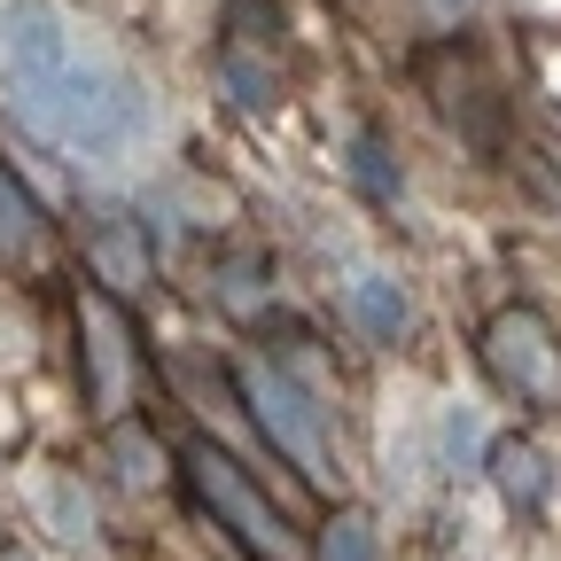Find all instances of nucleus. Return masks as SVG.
Returning a JSON list of instances; mask_svg holds the SVG:
<instances>
[{"mask_svg":"<svg viewBox=\"0 0 561 561\" xmlns=\"http://www.w3.org/2000/svg\"><path fill=\"white\" fill-rule=\"evenodd\" d=\"M0 94L9 110L94 172L149 149L157 102L117 55H102L55 0H0Z\"/></svg>","mask_w":561,"mask_h":561,"instance_id":"1","label":"nucleus"},{"mask_svg":"<svg viewBox=\"0 0 561 561\" xmlns=\"http://www.w3.org/2000/svg\"><path fill=\"white\" fill-rule=\"evenodd\" d=\"M39 227H32V203L9 187V180H0V250H24Z\"/></svg>","mask_w":561,"mask_h":561,"instance_id":"11","label":"nucleus"},{"mask_svg":"<svg viewBox=\"0 0 561 561\" xmlns=\"http://www.w3.org/2000/svg\"><path fill=\"white\" fill-rule=\"evenodd\" d=\"M483 359H491V375H500L515 398L561 405V343H553V328L538 312H500L483 328Z\"/></svg>","mask_w":561,"mask_h":561,"instance_id":"4","label":"nucleus"},{"mask_svg":"<svg viewBox=\"0 0 561 561\" xmlns=\"http://www.w3.org/2000/svg\"><path fill=\"white\" fill-rule=\"evenodd\" d=\"M79 328H87V359H94V413H125V390H133V335H125V312L102 297V289H79Z\"/></svg>","mask_w":561,"mask_h":561,"instance_id":"5","label":"nucleus"},{"mask_svg":"<svg viewBox=\"0 0 561 561\" xmlns=\"http://www.w3.org/2000/svg\"><path fill=\"white\" fill-rule=\"evenodd\" d=\"M242 398H250V413H257V430L273 437V453H289L312 483H328V437H320V405L280 375V367H265V359H250L242 375Z\"/></svg>","mask_w":561,"mask_h":561,"instance_id":"3","label":"nucleus"},{"mask_svg":"<svg viewBox=\"0 0 561 561\" xmlns=\"http://www.w3.org/2000/svg\"><path fill=\"white\" fill-rule=\"evenodd\" d=\"M102 265H110L117 280H140V250H133L125 234H102Z\"/></svg>","mask_w":561,"mask_h":561,"instance_id":"12","label":"nucleus"},{"mask_svg":"<svg viewBox=\"0 0 561 561\" xmlns=\"http://www.w3.org/2000/svg\"><path fill=\"white\" fill-rule=\"evenodd\" d=\"M0 561H24V553H16V546H0Z\"/></svg>","mask_w":561,"mask_h":561,"instance_id":"14","label":"nucleus"},{"mask_svg":"<svg viewBox=\"0 0 561 561\" xmlns=\"http://www.w3.org/2000/svg\"><path fill=\"white\" fill-rule=\"evenodd\" d=\"M39 515L55 523V538H70V546H87V530H94V515H87V500H79V483H39Z\"/></svg>","mask_w":561,"mask_h":561,"instance_id":"8","label":"nucleus"},{"mask_svg":"<svg viewBox=\"0 0 561 561\" xmlns=\"http://www.w3.org/2000/svg\"><path fill=\"white\" fill-rule=\"evenodd\" d=\"M320 561H375V523H367V515H335Z\"/></svg>","mask_w":561,"mask_h":561,"instance_id":"10","label":"nucleus"},{"mask_svg":"<svg viewBox=\"0 0 561 561\" xmlns=\"http://www.w3.org/2000/svg\"><path fill=\"white\" fill-rule=\"evenodd\" d=\"M491 476H500V491H507V507H546V453L538 445H523V437H500L491 445Z\"/></svg>","mask_w":561,"mask_h":561,"instance_id":"6","label":"nucleus"},{"mask_svg":"<svg viewBox=\"0 0 561 561\" xmlns=\"http://www.w3.org/2000/svg\"><path fill=\"white\" fill-rule=\"evenodd\" d=\"M351 312H359V328H367L375 343H398V335H405V289H398V280H382V273L351 280Z\"/></svg>","mask_w":561,"mask_h":561,"instance_id":"7","label":"nucleus"},{"mask_svg":"<svg viewBox=\"0 0 561 561\" xmlns=\"http://www.w3.org/2000/svg\"><path fill=\"white\" fill-rule=\"evenodd\" d=\"M187 483H195L203 515H219L250 561H312V553H305V538L289 530V515H280V507L265 500V491H257V483H250L227 453L195 445V453H187Z\"/></svg>","mask_w":561,"mask_h":561,"instance_id":"2","label":"nucleus"},{"mask_svg":"<svg viewBox=\"0 0 561 561\" xmlns=\"http://www.w3.org/2000/svg\"><path fill=\"white\" fill-rule=\"evenodd\" d=\"M219 70H227V87H234V102H242V110H273V70H257L242 47H227V62H219Z\"/></svg>","mask_w":561,"mask_h":561,"instance_id":"9","label":"nucleus"},{"mask_svg":"<svg viewBox=\"0 0 561 561\" xmlns=\"http://www.w3.org/2000/svg\"><path fill=\"white\" fill-rule=\"evenodd\" d=\"M437 9H445V16H453V9H468V0H437Z\"/></svg>","mask_w":561,"mask_h":561,"instance_id":"13","label":"nucleus"}]
</instances>
